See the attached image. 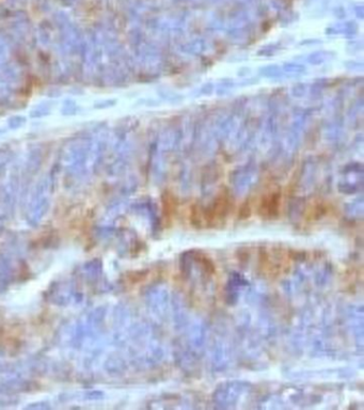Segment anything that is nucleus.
I'll return each mask as SVG.
<instances>
[{"instance_id":"obj_6","label":"nucleus","mask_w":364,"mask_h":410,"mask_svg":"<svg viewBox=\"0 0 364 410\" xmlns=\"http://www.w3.org/2000/svg\"><path fill=\"white\" fill-rule=\"evenodd\" d=\"M78 106L77 103L73 100H65L62 104L61 112L64 116H74L77 114Z\"/></svg>"},{"instance_id":"obj_5","label":"nucleus","mask_w":364,"mask_h":410,"mask_svg":"<svg viewBox=\"0 0 364 410\" xmlns=\"http://www.w3.org/2000/svg\"><path fill=\"white\" fill-rule=\"evenodd\" d=\"M27 122V119H26L24 116H12L8 119V121H6V125H8V127L12 130H15V129H19L22 128L24 125Z\"/></svg>"},{"instance_id":"obj_2","label":"nucleus","mask_w":364,"mask_h":410,"mask_svg":"<svg viewBox=\"0 0 364 410\" xmlns=\"http://www.w3.org/2000/svg\"><path fill=\"white\" fill-rule=\"evenodd\" d=\"M0 74L15 85L22 81V69L13 55L11 44L0 38Z\"/></svg>"},{"instance_id":"obj_4","label":"nucleus","mask_w":364,"mask_h":410,"mask_svg":"<svg viewBox=\"0 0 364 410\" xmlns=\"http://www.w3.org/2000/svg\"><path fill=\"white\" fill-rule=\"evenodd\" d=\"M51 106L49 103H41L37 105L35 108L30 111V117L32 119H41L50 114Z\"/></svg>"},{"instance_id":"obj_3","label":"nucleus","mask_w":364,"mask_h":410,"mask_svg":"<svg viewBox=\"0 0 364 410\" xmlns=\"http://www.w3.org/2000/svg\"><path fill=\"white\" fill-rule=\"evenodd\" d=\"M14 95V85L0 74V105L11 102Z\"/></svg>"},{"instance_id":"obj_1","label":"nucleus","mask_w":364,"mask_h":410,"mask_svg":"<svg viewBox=\"0 0 364 410\" xmlns=\"http://www.w3.org/2000/svg\"><path fill=\"white\" fill-rule=\"evenodd\" d=\"M91 136L75 137L65 145L62 164L70 173H81L88 168Z\"/></svg>"},{"instance_id":"obj_7","label":"nucleus","mask_w":364,"mask_h":410,"mask_svg":"<svg viewBox=\"0 0 364 410\" xmlns=\"http://www.w3.org/2000/svg\"><path fill=\"white\" fill-rule=\"evenodd\" d=\"M0 133H1V129H0Z\"/></svg>"}]
</instances>
